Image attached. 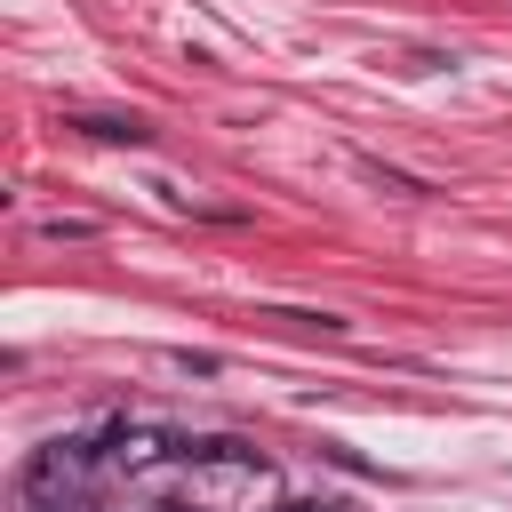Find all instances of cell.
Returning <instances> with one entry per match:
<instances>
[{
	"label": "cell",
	"mask_w": 512,
	"mask_h": 512,
	"mask_svg": "<svg viewBox=\"0 0 512 512\" xmlns=\"http://www.w3.org/2000/svg\"><path fill=\"white\" fill-rule=\"evenodd\" d=\"M184 504L200 512H280V472L240 440H184Z\"/></svg>",
	"instance_id": "cell-1"
},
{
	"label": "cell",
	"mask_w": 512,
	"mask_h": 512,
	"mask_svg": "<svg viewBox=\"0 0 512 512\" xmlns=\"http://www.w3.org/2000/svg\"><path fill=\"white\" fill-rule=\"evenodd\" d=\"M88 464H96L88 440H48V448H32V464H24V504H32V512H56V504L88 480Z\"/></svg>",
	"instance_id": "cell-2"
},
{
	"label": "cell",
	"mask_w": 512,
	"mask_h": 512,
	"mask_svg": "<svg viewBox=\"0 0 512 512\" xmlns=\"http://www.w3.org/2000/svg\"><path fill=\"white\" fill-rule=\"evenodd\" d=\"M160 456H184V440L160 432V424H112L96 440V464H112V472H152Z\"/></svg>",
	"instance_id": "cell-3"
},
{
	"label": "cell",
	"mask_w": 512,
	"mask_h": 512,
	"mask_svg": "<svg viewBox=\"0 0 512 512\" xmlns=\"http://www.w3.org/2000/svg\"><path fill=\"white\" fill-rule=\"evenodd\" d=\"M72 128L96 144H152V120H136V112H72Z\"/></svg>",
	"instance_id": "cell-4"
},
{
	"label": "cell",
	"mask_w": 512,
	"mask_h": 512,
	"mask_svg": "<svg viewBox=\"0 0 512 512\" xmlns=\"http://www.w3.org/2000/svg\"><path fill=\"white\" fill-rule=\"evenodd\" d=\"M360 176H376V184H384V192H424V184H416V176H400V168H384V160H360Z\"/></svg>",
	"instance_id": "cell-5"
},
{
	"label": "cell",
	"mask_w": 512,
	"mask_h": 512,
	"mask_svg": "<svg viewBox=\"0 0 512 512\" xmlns=\"http://www.w3.org/2000/svg\"><path fill=\"white\" fill-rule=\"evenodd\" d=\"M40 232H48V240H88V232H96V224H88V216H48V224H40Z\"/></svg>",
	"instance_id": "cell-6"
},
{
	"label": "cell",
	"mask_w": 512,
	"mask_h": 512,
	"mask_svg": "<svg viewBox=\"0 0 512 512\" xmlns=\"http://www.w3.org/2000/svg\"><path fill=\"white\" fill-rule=\"evenodd\" d=\"M280 512H352V504H328V496H312V504H280Z\"/></svg>",
	"instance_id": "cell-7"
},
{
	"label": "cell",
	"mask_w": 512,
	"mask_h": 512,
	"mask_svg": "<svg viewBox=\"0 0 512 512\" xmlns=\"http://www.w3.org/2000/svg\"><path fill=\"white\" fill-rule=\"evenodd\" d=\"M168 512H200V504H168Z\"/></svg>",
	"instance_id": "cell-8"
}]
</instances>
